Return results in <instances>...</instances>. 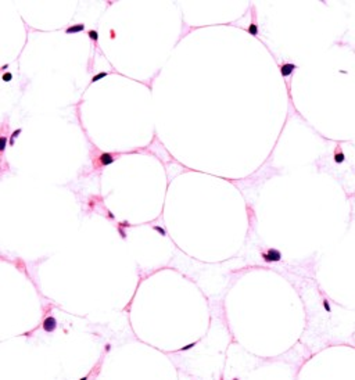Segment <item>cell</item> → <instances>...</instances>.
Wrapping results in <instances>:
<instances>
[{
  "label": "cell",
  "mask_w": 355,
  "mask_h": 380,
  "mask_svg": "<svg viewBox=\"0 0 355 380\" xmlns=\"http://www.w3.org/2000/svg\"><path fill=\"white\" fill-rule=\"evenodd\" d=\"M100 164L102 165H104V167H107V165H110V164H113L115 161V158H114V155L113 154H110V153H103V154H100Z\"/></svg>",
  "instance_id": "cell-4"
},
{
  "label": "cell",
  "mask_w": 355,
  "mask_h": 380,
  "mask_svg": "<svg viewBox=\"0 0 355 380\" xmlns=\"http://www.w3.org/2000/svg\"><path fill=\"white\" fill-rule=\"evenodd\" d=\"M248 33L251 35V36H258V25L255 24V22H251L250 25H248Z\"/></svg>",
  "instance_id": "cell-7"
},
{
  "label": "cell",
  "mask_w": 355,
  "mask_h": 380,
  "mask_svg": "<svg viewBox=\"0 0 355 380\" xmlns=\"http://www.w3.org/2000/svg\"><path fill=\"white\" fill-rule=\"evenodd\" d=\"M118 232H119V234H121V237H122V239H125V237H126V233H125V230L122 229V226H121V225H119V228H118Z\"/></svg>",
  "instance_id": "cell-16"
},
{
  "label": "cell",
  "mask_w": 355,
  "mask_h": 380,
  "mask_svg": "<svg viewBox=\"0 0 355 380\" xmlns=\"http://www.w3.org/2000/svg\"><path fill=\"white\" fill-rule=\"evenodd\" d=\"M153 229H154L155 232H158L161 236H166V232H165V230L161 228V226H153Z\"/></svg>",
  "instance_id": "cell-13"
},
{
  "label": "cell",
  "mask_w": 355,
  "mask_h": 380,
  "mask_svg": "<svg viewBox=\"0 0 355 380\" xmlns=\"http://www.w3.org/2000/svg\"><path fill=\"white\" fill-rule=\"evenodd\" d=\"M297 68V65L296 64H291V63H286V64H283L282 67H280V74H282V76L283 78H287V76H290L294 72V70Z\"/></svg>",
  "instance_id": "cell-3"
},
{
  "label": "cell",
  "mask_w": 355,
  "mask_h": 380,
  "mask_svg": "<svg viewBox=\"0 0 355 380\" xmlns=\"http://www.w3.org/2000/svg\"><path fill=\"white\" fill-rule=\"evenodd\" d=\"M108 218H111V219H114V214H111V212H108Z\"/></svg>",
  "instance_id": "cell-19"
},
{
  "label": "cell",
  "mask_w": 355,
  "mask_h": 380,
  "mask_svg": "<svg viewBox=\"0 0 355 380\" xmlns=\"http://www.w3.org/2000/svg\"><path fill=\"white\" fill-rule=\"evenodd\" d=\"M42 327H43L44 332L47 333H53L54 330L57 329V319L54 316H47L42 323Z\"/></svg>",
  "instance_id": "cell-2"
},
{
  "label": "cell",
  "mask_w": 355,
  "mask_h": 380,
  "mask_svg": "<svg viewBox=\"0 0 355 380\" xmlns=\"http://www.w3.org/2000/svg\"><path fill=\"white\" fill-rule=\"evenodd\" d=\"M7 68H8V64H4V65L1 67V70H7Z\"/></svg>",
  "instance_id": "cell-18"
},
{
  "label": "cell",
  "mask_w": 355,
  "mask_h": 380,
  "mask_svg": "<svg viewBox=\"0 0 355 380\" xmlns=\"http://www.w3.org/2000/svg\"><path fill=\"white\" fill-rule=\"evenodd\" d=\"M19 133H21V129H15V131H14V132L11 133V137H10V139H14V140H15L17 137H18V135H19Z\"/></svg>",
  "instance_id": "cell-15"
},
{
  "label": "cell",
  "mask_w": 355,
  "mask_h": 380,
  "mask_svg": "<svg viewBox=\"0 0 355 380\" xmlns=\"http://www.w3.org/2000/svg\"><path fill=\"white\" fill-rule=\"evenodd\" d=\"M1 79H3L4 82H10V81L13 79V74H11V72H4L3 76H1Z\"/></svg>",
  "instance_id": "cell-10"
},
{
  "label": "cell",
  "mask_w": 355,
  "mask_h": 380,
  "mask_svg": "<svg viewBox=\"0 0 355 380\" xmlns=\"http://www.w3.org/2000/svg\"><path fill=\"white\" fill-rule=\"evenodd\" d=\"M323 308H325V311H326V312H330V311H332V308H330V304H329V301H327V300H323Z\"/></svg>",
  "instance_id": "cell-14"
},
{
  "label": "cell",
  "mask_w": 355,
  "mask_h": 380,
  "mask_svg": "<svg viewBox=\"0 0 355 380\" xmlns=\"http://www.w3.org/2000/svg\"><path fill=\"white\" fill-rule=\"evenodd\" d=\"M233 380H239V379H237V377H236V379H233Z\"/></svg>",
  "instance_id": "cell-21"
},
{
  "label": "cell",
  "mask_w": 355,
  "mask_h": 380,
  "mask_svg": "<svg viewBox=\"0 0 355 380\" xmlns=\"http://www.w3.org/2000/svg\"><path fill=\"white\" fill-rule=\"evenodd\" d=\"M79 380H88V376H83L82 379H79Z\"/></svg>",
  "instance_id": "cell-20"
},
{
  "label": "cell",
  "mask_w": 355,
  "mask_h": 380,
  "mask_svg": "<svg viewBox=\"0 0 355 380\" xmlns=\"http://www.w3.org/2000/svg\"><path fill=\"white\" fill-rule=\"evenodd\" d=\"M333 160H334V162H336V164H343V162L345 161V155H344V153L340 150V147L337 149V151H336V154H334Z\"/></svg>",
  "instance_id": "cell-6"
},
{
  "label": "cell",
  "mask_w": 355,
  "mask_h": 380,
  "mask_svg": "<svg viewBox=\"0 0 355 380\" xmlns=\"http://www.w3.org/2000/svg\"><path fill=\"white\" fill-rule=\"evenodd\" d=\"M6 144H7V137L6 136H1V139H0V150H1V151H4Z\"/></svg>",
  "instance_id": "cell-11"
},
{
  "label": "cell",
  "mask_w": 355,
  "mask_h": 380,
  "mask_svg": "<svg viewBox=\"0 0 355 380\" xmlns=\"http://www.w3.org/2000/svg\"><path fill=\"white\" fill-rule=\"evenodd\" d=\"M8 143H10V147H11V146H14V143H15V140H14V139H10V140H8Z\"/></svg>",
  "instance_id": "cell-17"
},
{
  "label": "cell",
  "mask_w": 355,
  "mask_h": 380,
  "mask_svg": "<svg viewBox=\"0 0 355 380\" xmlns=\"http://www.w3.org/2000/svg\"><path fill=\"white\" fill-rule=\"evenodd\" d=\"M196 344H197L196 341H194V343H190V344H186L184 347H182V348H180V351H189V350H191L193 347H194V345H196Z\"/></svg>",
  "instance_id": "cell-12"
},
{
  "label": "cell",
  "mask_w": 355,
  "mask_h": 380,
  "mask_svg": "<svg viewBox=\"0 0 355 380\" xmlns=\"http://www.w3.org/2000/svg\"><path fill=\"white\" fill-rule=\"evenodd\" d=\"M107 75H108L107 72H99V74H96V75L93 76V78H92V81H90V82H92V83L99 82L100 79H104V78H106Z\"/></svg>",
  "instance_id": "cell-8"
},
{
  "label": "cell",
  "mask_w": 355,
  "mask_h": 380,
  "mask_svg": "<svg viewBox=\"0 0 355 380\" xmlns=\"http://www.w3.org/2000/svg\"><path fill=\"white\" fill-rule=\"evenodd\" d=\"M85 31V24H75V25H71L65 29V33L68 35H72V33H79V32Z\"/></svg>",
  "instance_id": "cell-5"
},
{
  "label": "cell",
  "mask_w": 355,
  "mask_h": 380,
  "mask_svg": "<svg viewBox=\"0 0 355 380\" xmlns=\"http://www.w3.org/2000/svg\"><path fill=\"white\" fill-rule=\"evenodd\" d=\"M262 260L268 262V264H272V262H279L282 261V253L276 248H269L266 253H262Z\"/></svg>",
  "instance_id": "cell-1"
},
{
  "label": "cell",
  "mask_w": 355,
  "mask_h": 380,
  "mask_svg": "<svg viewBox=\"0 0 355 380\" xmlns=\"http://www.w3.org/2000/svg\"><path fill=\"white\" fill-rule=\"evenodd\" d=\"M88 36L93 42H97L99 40V33H97V31H95V29H92V31H89V33H88Z\"/></svg>",
  "instance_id": "cell-9"
}]
</instances>
